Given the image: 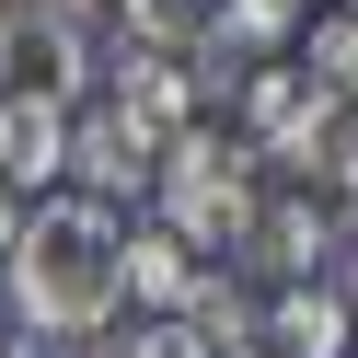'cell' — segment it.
Segmentation results:
<instances>
[{"mask_svg":"<svg viewBox=\"0 0 358 358\" xmlns=\"http://www.w3.org/2000/svg\"><path fill=\"white\" fill-rule=\"evenodd\" d=\"M0 289L24 312V335H93L104 312L127 301V231L104 196H35L12 255H0Z\"/></svg>","mask_w":358,"mask_h":358,"instance_id":"6da1fadb","label":"cell"},{"mask_svg":"<svg viewBox=\"0 0 358 358\" xmlns=\"http://www.w3.org/2000/svg\"><path fill=\"white\" fill-rule=\"evenodd\" d=\"M150 185H162V231H185L196 255H208V243H243L255 231V150L243 139H208V127H185V139H162V173H150Z\"/></svg>","mask_w":358,"mask_h":358,"instance_id":"7a4b0ae2","label":"cell"},{"mask_svg":"<svg viewBox=\"0 0 358 358\" xmlns=\"http://www.w3.org/2000/svg\"><path fill=\"white\" fill-rule=\"evenodd\" d=\"M312 104H324V81H312L301 58H255V70H243V150H255V162H289L301 127H312Z\"/></svg>","mask_w":358,"mask_h":358,"instance_id":"3957f363","label":"cell"},{"mask_svg":"<svg viewBox=\"0 0 358 358\" xmlns=\"http://www.w3.org/2000/svg\"><path fill=\"white\" fill-rule=\"evenodd\" d=\"M243 243H255L278 278H312L324 255H347V208L312 196V185H289V196H266V208H255V231H243Z\"/></svg>","mask_w":358,"mask_h":358,"instance_id":"277c9868","label":"cell"},{"mask_svg":"<svg viewBox=\"0 0 358 358\" xmlns=\"http://www.w3.org/2000/svg\"><path fill=\"white\" fill-rule=\"evenodd\" d=\"M70 173H81L93 196H139L150 173H162V139L127 127L116 104H81V116H70Z\"/></svg>","mask_w":358,"mask_h":358,"instance_id":"5b68a950","label":"cell"},{"mask_svg":"<svg viewBox=\"0 0 358 358\" xmlns=\"http://www.w3.org/2000/svg\"><path fill=\"white\" fill-rule=\"evenodd\" d=\"M47 173H70V104L58 93H0V185L24 196Z\"/></svg>","mask_w":358,"mask_h":358,"instance_id":"8992f818","label":"cell"},{"mask_svg":"<svg viewBox=\"0 0 358 358\" xmlns=\"http://www.w3.org/2000/svg\"><path fill=\"white\" fill-rule=\"evenodd\" d=\"M116 104L127 127H150V139H185L196 127V81H185V58H150V47H127V70H116Z\"/></svg>","mask_w":358,"mask_h":358,"instance_id":"52a82bcc","label":"cell"},{"mask_svg":"<svg viewBox=\"0 0 358 358\" xmlns=\"http://www.w3.org/2000/svg\"><path fill=\"white\" fill-rule=\"evenodd\" d=\"M266 347L278 358H347V301L312 289V278H289L278 301H266Z\"/></svg>","mask_w":358,"mask_h":358,"instance_id":"ba28073f","label":"cell"},{"mask_svg":"<svg viewBox=\"0 0 358 358\" xmlns=\"http://www.w3.org/2000/svg\"><path fill=\"white\" fill-rule=\"evenodd\" d=\"M116 35L150 58H196L220 35V0H116Z\"/></svg>","mask_w":358,"mask_h":358,"instance_id":"9c48e42d","label":"cell"},{"mask_svg":"<svg viewBox=\"0 0 358 358\" xmlns=\"http://www.w3.org/2000/svg\"><path fill=\"white\" fill-rule=\"evenodd\" d=\"M196 278H208V266H196V243H185V231H127V289H139L150 312H185V301H196Z\"/></svg>","mask_w":358,"mask_h":358,"instance_id":"30bf717a","label":"cell"},{"mask_svg":"<svg viewBox=\"0 0 358 358\" xmlns=\"http://www.w3.org/2000/svg\"><path fill=\"white\" fill-rule=\"evenodd\" d=\"M301 70L324 81V93H347V104H358V12H324V24H312Z\"/></svg>","mask_w":358,"mask_h":358,"instance_id":"8fae6325","label":"cell"},{"mask_svg":"<svg viewBox=\"0 0 358 358\" xmlns=\"http://www.w3.org/2000/svg\"><path fill=\"white\" fill-rule=\"evenodd\" d=\"M289 12H301V0H220V35L208 47H231V58H266L289 35Z\"/></svg>","mask_w":358,"mask_h":358,"instance_id":"7c38bea8","label":"cell"},{"mask_svg":"<svg viewBox=\"0 0 358 358\" xmlns=\"http://www.w3.org/2000/svg\"><path fill=\"white\" fill-rule=\"evenodd\" d=\"M0 358H24V312H12V289H0Z\"/></svg>","mask_w":358,"mask_h":358,"instance_id":"4fadbf2b","label":"cell"},{"mask_svg":"<svg viewBox=\"0 0 358 358\" xmlns=\"http://www.w3.org/2000/svg\"><path fill=\"white\" fill-rule=\"evenodd\" d=\"M12 231H24V196H12V185H0V255H12Z\"/></svg>","mask_w":358,"mask_h":358,"instance_id":"5bb4252c","label":"cell"},{"mask_svg":"<svg viewBox=\"0 0 358 358\" xmlns=\"http://www.w3.org/2000/svg\"><path fill=\"white\" fill-rule=\"evenodd\" d=\"M335 301H358V255H347V289H335Z\"/></svg>","mask_w":358,"mask_h":358,"instance_id":"9a60e30c","label":"cell"},{"mask_svg":"<svg viewBox=\"0 0 358 358\" xmlns=\"http://www.w3.org/2000/svg\"><path fill=\"white\" fill-rule=\"evenodd\" d=\"M231 358H255V347H231Z\"/></svg>","mask_w":358,"mask_h":358,"instance_id":"2e32d148","label":"cell"}]
</instances>
